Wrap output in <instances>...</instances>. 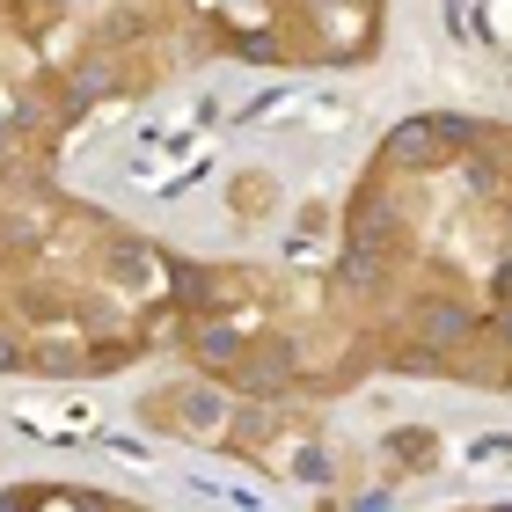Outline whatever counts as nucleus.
Here are the masks:
<instances>
[{
	"label": "nucleus",
	"mask_w": 512,
	"mask_h": 512,
	"mask_svg": "<svg viewBox=\"0 0 512 512\" xmlns=\"http://www.w3.org/2000/svg\"><path fill=\"white\" fill-rule=\"evenodd\" d=\"M388 447H395V461H403V469H432V454H439V439H432V432H395V439H388Z\"/></svg>",
	"instance_id": "obj_1"
}]
</instances>
